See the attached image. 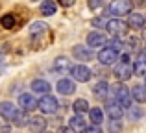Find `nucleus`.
I'll list each match as a JSON object with an SVG mask.
<instances>
[{"instance_id": "1", "label": "nucleus", "mask_w": 146, "mask_h": 133, "mask_svg": "<svg viewBox=\"0 0 146 133\" xmlns=\"http://www.w3.org/2000/svg\"><path fill=\"white\" fill-rule=\"evenodd\" d=\"M113 76L118 81H126V79H129L133 76V63L129 59V54H122L117 59V67L113 70Z\"/></svg>"}, {"instance_id": "2", "label": "nucleus", "mask_w": 146, "mask_h": 133, "mask_svg": "<svg viewBox=\"0 0 146 133\" xmlns=\"http://www.w3.org/2000/svg\"><path fill=\"white\" fill-rule=\"evenodd\" d=\"M113 96H115V102L120 104L122 107H129L131 105V91L124 85V81L117 83L113 87Z\"/></svg>"}, {"instance_id": "3", "label": "nucleus", "mask_w": 146, "mask_h": 133, "mask_svg": "<svg viewBox=\"0 0 146 133\" xmlns=\"http://www.w3.org/2000/svg\"><path fill=\"white\" fill-rule=\"evenodd\" d=\"M133 2L131 0H111L109 4V13L115 17H120V15H129L131 13Z\"/></svg>"}, {"instance_id": "4", "label": "nucleus", "mask_w": 146, "mask_h": 133, "mask_svg": "<svg viewBox=\"0 0 146 133\" xmlns=\"http://www.w3.org/2000/svg\"><path fill=\"white\" fill-rule=\"evenodd\" d=\"M128 28H129V24L126 21H122V19H111V21H107L106 22V30L111 33V35H115V37H120V35H124L126 32H128Z\"/></svg>"}, {"instance_id": "5", "label": "nucleus", "mask_w": 146, "mask_h": 133, "mask_svg": "<svg viewBox=\"0 0 146 133\" xmlns=\"http://www.w3.org/2000/svg\"><path fill=\"white\" fill-rule=\"evenodd\" d=\"M37 107H39L44 115H54V113L57 111V107H59V102H57V98L50 96V94H43V98L37 102Z\"/></svg>"}, {"instance_id": "6", "label": "nucleus", "mask_w": 146, "mask_h": 133, "mask_svg": "<svg viewBox=\"0 0 146 133\" xmlns=\"http://www.w3.org/2000/svg\"><path fill=\"white\" fill-rule=\"evenodd\" d=\"M70 74H72V79H74V81H80V83H87L93 78V70L87 65H74L70 68Z\"/></svg>"}, {"instance_id": "7", "label": "nucleus", "mask_w": 146, "mask_h": 133, "mask_svg": "<svg viewBox=\"0 0 146 133\" xmlns=\"http://www.w3.org/2000/svg\"><path fill=\"white\" fill-rule=\"evenodd\" d=\"M117 59H118V52L109 46H104L98 52V61L102 65H113V63H117Z\"/></svg>"}, {"instance_id": "8", "label": "nucleus", "mask_w": 146, "mask_h": 133, "mask_svg": "<svg viewBox=\"0 0 146 133\" xmlns=\"http://www.w3.org/2000/svg\"><path fill=\"white\" fill-rule=\"evenodd\" d=\"M72 56H74L76 59H80V61H91V59H93V50H91V46H87V44H76V46L72 48Z\"/></svg>"}, {"instance_id": "9", "label": "nucleus", "mask_w": 146, "mask_h": 133, "mask_svg": "<svg viewBox=\"0 0 146 133\" xmlns=\"http://www.w3.org/2000/svg\"><path fill=\"white\" fill-rule=\"evenodd\" d=\"M19 105H21L22 111H33V109H37V100L33 94H28V93H22L21 96H19Z\"/></svg>"}, {"instance_id": "10", "label": "nucleus", "mask_w": 146, "mask_h": 133, "mask_svg": "<svg viewBox=\"0 0 146 133\" xmlns=\"http://www.w3.org/2000/svg\"><path fill=\"white\" fill-rule=\"evenodd\" d=\"M56 89H57V93L63 94V96H70V94H74V91H76V83L72 81V79L65 78V79H59V81H57Z\"/></svg>"}, {"instance_id": "11", "label": "nucleus", "mask_w": 146, "mask_h": 133, "mask_svg": "<svg viewBox=\"0 0 146 133\" xmlns=\"http://www.w3.org/2000/svg\"><path fill=\"white\" fill-rule=\"evenodd\" d=\"M28 130L32 133H44V130H46V120L43 116H32L28 120Z\"/></svg>"}, {"instance_id": "12", "label": "nucleus", "mask_w": 146, "mask_h": 133, "mask_svg": "<svg viewBox=\"0 0 146 133\" xmlns=\"http://www.w3.org/2000/svg\"><path fill=\"white\" fill-rule=\"evenodd\" d=\"M72 68V63L68 58H65V56H59V58L54 59V70L61 72V74H67V72H70Z\"/></svg>"}, {"instance_id": "13", "label": "nucleus", "mask_w": 146, "mask_h": 133, "mask_svg": "<svg viewBox=\"0 0 146 133\" xmlns=\"http://www.w3.org/2000/svg\"><path fill=\"white\" fill-rule=\"evenodd\" d=\"M17 111L19 109L15 107V104H11V102H2V104H0V115H2L6 120H9V122L15 118Z\"/></svg>"}, {"instance_id": "14", "label": "nucleus", "mask_w": 146, "mask_h": 133, "mask_svg": "<svg viewBox=\"0 0 146 133\" xmlns=\"http://www.w3.org/2000/svg\"><path fill=\"white\" fill-rule=\"evenodd\" d=\"M106 35L104 33H100V32H91L89 35H87V46H91V48H98V46H102V44H106Z\"/></svg>"}, {"instance_id": "15", "label": "nucleus", "mask_w": 146, "mask_h": 133, "mask_svg": "<svg viewBox=\"0 0 146 133\" xmlns=\"http://www.w3.org/2000/svg\"><path fill=\"white\" fill-rule=\"evenodd\" d=\"M32 91L35 94H48L50 91H52V87H50V83L46 81V79H33L32 81Z\"/></svg>"}, {"instance_id": "16", "label": "nucleus", "mask_w": 146, "mask_h": 133, "mask_svg": "<svg viewBox=\"0 0 146 133\" xmlns=\"http://www.w3.org/2000/svg\"><path fill=\"white\" fill-rule=\"evenodd\" d=\"M106 113L109 115V118H122V115H124V107H122L120 104H117V102H111V104H107Z\"/></svg>"}, {"instance_id": "17", "label": "nucleus", "mask_w": 146, "mask_h": 133, "mask_svg": "<svg viewBox=\"0 0 146 133\" xmlns=\"http://www.w3.org/2000/svg\"><path fill=\"white\" fill-rule=\"evenodd\" d=\"M128 24L135 30H143L144 24H146V19H144V15H141V13H131L129 19H128Z\"/></svg>"}, {"instance_id": "18", "label": "nucleus", "mask_w": 146, "mask_h": 133, "mask_svg": "<svg viewBox=\"0 0 146 133\" xmlns=\"http://www.w3.org/2000/svg\"><path fill=\"white\" fill-rule=\"evenodd\" d=\"M68 126H70L74 131H83L85 126H87V122H85V118L82 116V113H78V115H74L70 120H68Z\"/></svg>"}, {"instance_id": "19", "label": "nucleus", "mask_w": 146, "mask_h": 133, "mask_svg": "<svg viewBox=\"0 0 146 133\" xmlns=\"http://www.w3.org/2000/svg\"><path fill=\"white\" fill-rule=\"evenodd\" d=\"M131 98L139 104H144L146 102V87L144 85H133L131 87Z\"/></svg>"}, {"instance_id": "20", "label": "nucleus", "mask_w": 146, "mask_h": 133, "mask_svg": "<svg viewBox=\"0 0 146 133\" xmlns=\"http://www.w3.org/2000/svg\"><path fill=\"white\" fill-rule=\"evenodd\" d=\"M93 93H94V96H98V98H106L107 93H109V83H107L106 79H100L96 85L93 87Z\"/></svg>"}, {"instance_id": "21", "label": "nucleus", "mask_w": 146, "mask_h": 133, "mask_svg": "<svg viewBox=\"0 0 146 133\" xmlns=\"http://www.w3.org/2000/svg\"><path fill=\"white\" fill-rule=\"evenodd\" d=\"M0 24H2L6 30H13L15 26H17V17H15L13 13H6V15H2V19H0Z\"/></svg>"}, {"instance_id": "22", "label": "nucleus", "mask_w": 146, "mask_h": 133, "mask_svg": "<svg viewBox=\"0 0 146 133\" xmlns=\"http://www.w3.org/2000/svg\"><path fill=\"white\" fill-rule=\"evenodd\" d=\"M57 9L56 2L54 0H43V4H41V13L44 15V17H50V15H54Z\"/></svg>"}, {"instance_id": "23", "label": "nucleus", "mask_w": 146, "mask_h": 133, "mask_svg": "<svg viewBox=\"0 0 146 133\" xmlns=\"http://www.w3.org/2000/svg\"><path fill=\"white\" fill-rule=\"evenodd\" d=\"M28 120H30L28 111H17V115H15V118L11 120V122H13L15 126L22 128V126H28Z\"/></svg>"}, {"instance_id": "24", "label": "nucleus", "mask_w": 146, "mask_h": 133, "mask_svg": "<svg viewBox=\"0 0 146 133\" xmlns=\"http://www.w3.org/2000/svg\"><path fill=\"white\" fill-rule=\"evenodd\" d=\"M48 30V26L44 24V22H33L32 26H30V35L32 37H37V35H43L44 32Z\"/></svg>"}, {"instance_id": "25", "label": "nucleus", "mask_w": 146, "mask_h": 133, "mask_svg": "<svg viewBox=\"0 0 146 133\" xmlns=\"http://www.w3.org/2000/svg\"><path fill=\"white\" fill-rule=\"evenodd\" d=\"M89 118H91V122H93V124H102V120H104V111H102L100 107L89 109Z\"/></svg>"}, {"instance_id": "26", "label": "nucleus", "mask_w": 146, "mask_h": 133, "mask_svg": "<svg viewBox=\"0 0 146 133\" xmlns=\"http://www.w3.org/2000/svg\"><path fill=\"white\" fill-rule=\"evenodd\" d=\"M106 46H109V48H113V50L120 52L122 48H124V43H122V41H120V37H115V35H113V39L106 41Z\"/></svg>"}, {"instance_id": "27", "label": "nucleus", "mask_w": 146, "mask_h": 133, "mask_svg": "<svg viewBox=\"0 0 146 133\" xmlns=\"http://www.w3.org/2000/svg\"><path fill=\"white\" fill-rule=\"evenodd\" d=\"M107 128H109V133H120V131H122V122H120V118H109Z\"/></svg>"}, {"instance_id": "28", "label": "nucleus", "mask_w": 146, "mask_h": 133, "mask_svg": "<svg viewBox=\"0 0 146 133\" xmlns=\"http://www.w3.org/2000/svg\"><path fill=\"white\" fill-rule=\"evenodd\" d=\"M74 111L76 113H87V111H89V104H87V100L78 98V100L74 102Z\"/></svg>"}, {"instance_id": "29", "label": "nucleus", "mask_w": 146, "mask_h": 133, "mask_svg": "<svg viewBox=\"0 0 146 133\" xmlns=\"http://www.w3.org/2000/svg\"><path fill=\"white\" fill-rule=\"evenodd\" d=\"M141 116H143V109L135 107V105H129L128 107V118L129 120H139Z\"/></svg>"}, {"instance_id": "30", "label": "nucleus", "mask_w": 146, "mask_h": 133, "mask_svg": "<svg viewBox=\"0 0 146 133\" xmlns=\"http://www.w3.org/2000/svg\"><path fill=\"white\" fill-rule=\"evenodd\" d=\"M124 46L128 48V52H135V50H139V39H137V37H129V39L126 41Z\"/></svg>"}, {"instance_id": "31", "label": "nucleus", "mask_w": 146, "mask_h": 133, "mask_svg": "<svg viewBox=\"0 0 146 133\" xmlns=\"http://www.w3.org/2000/svg\"><path fill=\"white\" fill-rule=\"evenodd\" d=\"M83 133H102V128H100V124H93V126H85V130Z\"/></svg>"}, {"instance_id": "32", "label": "nucleus", "mask_w": 146, "mask_h": 133, "mask_svg": "<svg viewBox=\"0 0 146 133\" xmlns=\"http://www.w3.org/2000/svg\"><path fill=\"white\" fill-rule=\"evenodd\" d=\"M89 7H91V9H98V7H104V2H102V0H91V2H89Z\"/></svg>"}, {"instance_id": "33", "label": "nucleus", "mask_w": 146, "mask_h": 133, "mask_svg": "<svg viewBox=\"0 0 146 133\" xmlns=\"http://www.w3.org/2000/svg\"><path fill=\"white\" fill-rule=\"evenodd\" d=\"M57 2H59V4H61V6H63V7H70L72 4L76 2V0H57Z\"/></svg>"}, {"instance_id": "34", "label": "nucleus", "mask_w": 146, "mask_h": 133, "mask_svg": "<svg viewBox=\"0 0 146 133\" xmlns=\"http://www.w3.org/2000/svg\"><path fill=\"white\" fill-rule=\"evenodd\" d=\"M137 58H139V59H143V61H146V46H144V48H141V50H139V54H137Z\"/></svg>"}, {"instance_id": "35", "label": "nucleus", "mask_w": 146, "mask_h": 133, "mask_svg": "<svg viewBox=\"0 0 146 133\" xmlns=\"http://www.w3.org/2000/svg\"><path fill=\"white\" fill-rule=\"evenodd\" d=\"M57 133H74V130H72L70 126H68V128H59V130H57Z\"/></svg>"}, {"instance_id": "36", "label": "nucleus", "mask_w": 146, "mask_h": 133, "mask_svg": "<svg viewBox=\"0 0 146 133\" xmlns=\"http://www.w3.org/2000/svg\"><path fill=\"white\" fill-rule=\"evenodd\" d=\"M93 24L94 26H106V21H104V19H94Z\"/></svg>"}, {"instance_id": "37", "label": "nucleus", "mask_w": 146, "mask_h": 133, "mask_svg": "<svg viewBox=\"0 0 146 133\" xmlns=\"http://www.w3.org/2000/svg\"><path fill=\"white\" fill-rule=\"evenodd\" d=\"M133 6L143 7V6H146V0H133Z\"/></svg>"}, {"instance_id": "38", "label": "nucleus", "mask_w": 146, "mask_h": 133, "mask_svg": "<svg viewBox=\"0 0 146 133\" xmlns=\"http://www.w3.org/2000/svg\"><path fill=\"white\" fill-rule=\"evenodd\" d=\"M143 37H144V41H146V28L143 30Z\"/></svg>"}, {"instance_id": "39", "label": "nucleus", "mask_w": 146, "mask_h": 133, "mask_svg": "<svg viewBox=\"0 0 146 133\" xmlns=\"http://www.w3.org/2000/svg\"><path fill=\"white\" fill-rule=\"evenodd\" d=\"M144 87H146V74H144Z\"/></svg>"}, {"instance_id": "40", "label": "nucleus", "mask_w": 146, "mask_h": 133, "mask_svg": "<svg viewBox=\"0 0 146 133\" xmlns=\"http://www.w3.org/2000/svg\"><path fill=\"white\" fill-rule=\"evenodd\" d=\"M144 19H146V15H144Z\"/></svg>"}, {"instance_id": "41", "label": "nucleus", "mask_w": 146, "mask_h": 133, "mask_svg": "<svg viewBox=\"0 0 146 133\" xmlns=\"http://www.w3.org/2000/svg\"><path fill=\"white\" fill-rule=\"evenodd\" d=\"M78 133H80V131H78Z\"/></svg>"}]
</instances>
